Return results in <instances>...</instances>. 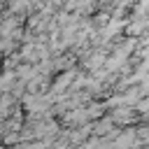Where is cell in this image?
Listing matches in <instances>:
<instances>
[{
    "instance_id": "2",
    "label": "cell",
    "mask_w": 149,
    "mask_h": 149,
    "mask_svg": "<svg viewBox=\"0 0 149 149\" xmlns=\"http://www.w3.org/2000/svg\"><path fill=\"white\" fill-rule=\"evenodd\" d=\"M140 135H142L144 140H149V128H142V130H140Z\"/></svg>"
},
{
    "instance_id": "1",
    "label": "cell",
    "mask_w": 149,
    "mask_h": 149,
    "mask_svg": "<svg viewBox=\"0 0 149 149\" xmlns=\"http://www.w3.org/2000/svg\"><path fill=\"white\" fill-rule=\"evenodd\" d=\"M23 7H26V0H14V2H12V9H14V12H16V9H23Z\"/></svg>"
}]
</instances>
